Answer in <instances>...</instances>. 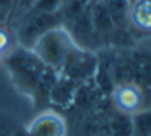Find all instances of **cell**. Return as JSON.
I'll return each instance as SVG.
<instances>
[{
	"label": "cell",
	"mask_w": 151,
	"mask_h": 136,
	"mask_svg": "<svg viewBox=\"0 0 151 136\" xmlns=\"http://www.w3.org/2000/svg\"><path fill=\"white\" fill-rule=\"evenodd\" d=\"M13 86L24 96L33 97L46 73L47 67L31 49L17 45L12 49L4 60Z\"/></svg>",
	"instance_id": "1"
},
{
	"label": "cell",
	"mask_w": 151,
	"mask_h": 136,
	"mask_svg": "<svg viewBox=\"0 0 151 136\" xmlns=\"http://www.w3.org/2000/svg\"><path fill=\"white\" fill-rule=\"evenodd\" d=\"M76 47L78 45L75 44L67 28L62 24L57 26V28H52L50 31L41 36L31 50L42 60V63L47 68H52V70L60 73L67 58L70 57V54Z\"/></svg>",
	"instance_id": "2"
},
{
	"label": "cell",
	"mask_w": 151,
	"mask_h": 136,
	"mask_svg": "<svg viewBox=\"0 0 151 136\" xmlns=\"http://www.w3.org/2000/svg\"><path fill=\"white\" fill-rule=\"evenodd\" d=\"M63 24L62 11L54 13H28L21 18L20 26L17 29L18 45L26 49H33L37 39L52 28Z\"/></svg>",
	"instance_id": "3"
},
{
	"label": "cell",
	"mask_w": 151,
	"mask_h": 136,
	"mask_svg": "<svg viewBox=\"0 0 151 136\" xmlns=\"http://www.w3.org/2000/svg\"><path fill=\"white\" fill-rule=\"evenodd\" d=\"M98 68V57L91 50L76 47L67 58L60 74L68 81H85L93 76Z\"/></svg>",
	"instance_id": "4"
},
{
	"label": "cell",
	"mask_w": 151,
	"mask_h": 136,
	"mask_svg": "<svg viewBox=\"0 0 151 136\" xmlns=\"http://www.w3.org/2000/svg\"><path fill=\"white\" fill-rule=\"evenodd\" d=\"M26 136H67V122L54 110L41 112L24 128Z\"/></svg>",
	"instance_id": "5"
},
{
	"label": "cell",
	"mask_w": 151,
	"mask_h": 136,
	"mask_svg": "<svg viewBox=\"0 0 151 136\" xmlns=\"http://www.w3.org/2000/svg\"><path fill=\"white\" fill-rule=\"evenodd\" d=\"M114 104L122 113L133 115L145 105V94L140 86L133 83H120L112 92Z\"/></svg>",
	"instance_id": "6"
},
{
	"label": "cell",
	"mask_w": 151,
	"mask_h": 136,
	"mask_svg": "<svg viewBox=\"0 0 151 136\" xmlns=\"http://www.w3.org/2000/svg\"><path fill=\"white\" fill-rule=\"evenodd\" d=\"M91 21H93V26H94L98 37L101 39V42L104 39L117 34L114 19H112L107 6L104 5L102 0H93L91 2Z\"/></svg>",
	"instance_id": "7"
},
{
	"label": "cell",
	"mask_w": 151,
	"mask_h": 136,
	"mask_svg": "<svg viewBox=\"0 0 151 136\" xmlns=\"http://www.w3.org/2000/svg\"><path fill=\"white\" fill-rule=\"evenodd\" d=\"M128 23L138 31H151V0H133L128 3Z\"/></svg>",
	"instance_id": "8"
},
{
	"label": "cell",
	"mask_w": 151,
	"mask_h": 136,
	"mask_svg": "<svg viewBox=\"0 0 151 136\" xmlns=\"http://www.w3.org/2000/svg\"><path fill=\"white\" fill-rule=\"evenodd\" d=\"M130 125L133 136H151V107L133 113Z\"/></svg>",
	"instance_id": "9"
},
{
	"label": "cell",
	"mask_w": 151,
	"mask_h": 136,
	"mask_svg": "<svg viewBox=\"0 0 151 136\" xmlns=\"http://www.w3.org/2000/svg\"><path fill=\"white\" fill-rule=\"evenodd\" d=\"M60 8H62V0H34L31 8L24 15H28V13H54L59 11Z\"/></svg>",
	"instance_id": "10"
},
{
	"label": "cell",
	"mask_w": 151,
	"mask_h": 136,
	"mask_svg": "<svg viewBox=\"0 0 151 136\" xmlns=\"http://www.w3.org/2000/svg\"><path fill=\"white\" fill-rule=\"evenodd\" d=\"M10 44H12L10 32H8L4 26H0V54L4 55L5 52L10 49Z\"/></svg>",
	"instance_id": "11"
},
{
	"label": "cell",
	"mask_w": 151,
	"mask_h": 136,
	"mask_svg": "<svg viewBox=\"0 0 151 136\" xmlns=\"http://www.w3.org/2000/svg\"><path fill=\"white\" fill-rule=\"evenodd\" d=\"M34 0H20L17 5V8L13 10V13H12V18H21V16L24 15V13L28 11V10L31 8V5H33Z\"/></svg>",
	"instance_id": "12"
},
{
	"label": "cell",
	"mask_w": 151,
	"mask_h": 136,
	"mask_svg": "<svg viewBox=\"0 0 151 136\" xmlns=\"http://www.w3.org/2000/svg\"><path fill=\"white\" fill-rule=\"evenodd\" d=\"M13 6H15V0H0V13L8 18L13 11Z\"/></svg>",
	"instance_id": "13"
},
{
	"label": "cell",
	"mask_w": 151,
	"mask_h": 136,
	"mask_svg": "<svg viewBox=\"0 0 151 136\" xmlns=\"http://www.w3.org/2000/svg\"><path fill=\"white\" fill-rule=\"evenodd\" d=\"M18 2H20V0H15V6H13V10H15V8H17V5H18ZM12 13H13V11H12Z\"/></svg>",
	"instance_id": "14"
},
{
	"label": "cell",
	"mask_w": 151,
	"mask_h": 136,
	"mask_svg": "<svg viewBox=\"0 0 151 136\" xmlns=\"http://www.w3.org/2000/svg\"><path fill=\"white\" fill-rule=\"evenodd\" d=\"M70 0H62V5H65V3H68Z\"/></svg>",
	"instance_id": "15"
},
{
	"label": "cell",
	"mask_w": 151,
	"mask_h": 136,
	"mask_svg": "<svg viewBox=\"0 0 151 136\" xmlns=\"http://www.w3.org/2000/svg\"><path fill=\"white\" fill-rule=\"evenodd\" d=\"M0 62H2V54H0Z\"/></svg>",
	"instance_id": "16"
}]
</instances>
